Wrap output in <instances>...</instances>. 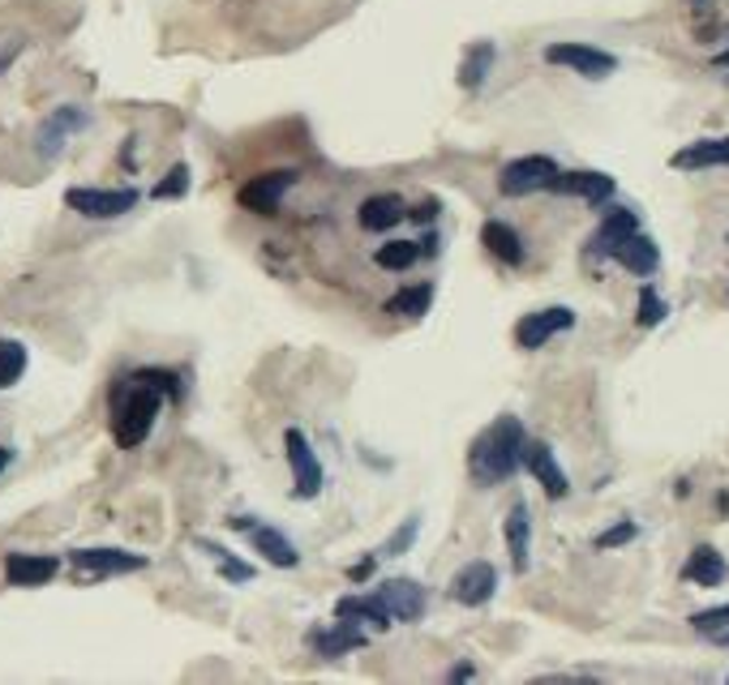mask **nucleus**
I'll return each instance as SVG.
<instances>
[{
  "mask_svg": "<svg viewBox=\"0 0 729 685\" xmlns=\"http://www.w3.org/2000/svg\"><path fill=\"white\" fill-rule=\"evenodd\" d=\"M181 385L172 382L168 369H138L134 378H120L113 385V438L120 450H138L150 438L155 415L164 399H176Z\"/></svg>",
  "mask_w": 729,
  "mask_h": 685,
  "instance_id": "obj_1",
  "label": "nucleus"
},
{
  "mask_svg": "<svg viewBox=\"0 0 729 685\" xmlns=\"http://www.w3.org/2000/svg\"><path fill=\"white\" fill-rule=\"evenodd\" d=\"M524 424H519V415H498L477 441H473V450H468V471H473V480H477L480 489H494V485H503L511 480L519 467H524Z\"/></svg>",
  "mask_w": 729,
  "mask_h": 685,
  "instance_id": "obj_2",
  "label": "nucleus"
},
{
  "mask_svg": "<svg viewBox=\"0 0 729 685\" xmlns=\"http://www.w3.org/2000/svg\"><path fill=\"white\" fill-rule=\"evenodd\" d=\"M283 446H288V467H292V497H297V501L318 497L322 493V485H327V471L318 463L313 441H309L301 429H288V433H283Z\"/></svg>",
  "mask_w": 729,
  "mask_h": 685,
  "instance_id": "obj_3",
  "label": "nucleus"
},
{
  "mask_svg": "<svg viewBox=\"0 0 729 685\" xmlns=\"http://www.w3.org/2000/svg\"><path fill=\"white\" fill-rule=\"evenodd\" d=\"M65 206L78 211L82 219H120L138 206V189H69L65 193Z\"/></svg>",
  "mask_w": 729,
  "mask_h": 685,
  "instance_id": "obj_4",
  "label": "nucleus"
},
{
  "mask_svg": "<svg viewBox=\"0 0 729 685\" xmlns=\"http://www.w3.org/2000/svg\"><path fill=\"white\" fill-rule=\"evenodd\" d=\"M558 176V164L550 155H524V159H511L498 172V189L506 197H528L536 189H550V180Z\"/></svg>",
  "mask_w": 729,
  "mask_h": 685,
  "instance_id": "obj_5",
  "label": "nucleus"
},
{
  "mask_svg": "<svg viewBox=\"0 0 729 685\" xmlns=\"http://www.w3.org/2000/svg\"><path fill=\"white\" fill-rule=\"evenodd\" d=\"M545 60L571 69V74H580V78H592V82L596 78H610L618 69V56L605 52V48H592V43H550Z\"/></svg>",
  "mask_w": 729,
  "mask_h": 685,
  "instance_id": "obj_6",
  "label": "nucleus"
},
{
  "mask_svg": "<svg viewBox=\"0 0 729 685\" xmlns=\"http://www.w3.org/2000/svg\"><path fill=\"white\" fill-rule=\"evenodd\" d=\"M292 185H297V172H262V176H253V180H245L236 189V202L250 215H275L283 193L292 189Z\"/></svg>",
  "mask_w": 729,
  "mask_h": 685,
  "instance_id": "obj_7",
  "label": "nucleus"
},
{
  "mask_svg": "<svg viewBox=\"0 0 729 685\" xmlns=\"http://www.w3.org/2000/svg\"><path fill=\"white\" fill-rule=\"evenodd\" d=\"M575 326V313L566 309V304H550V309H536L528 317H519L515 322V343L524 348V352H536V348H545L554 334Z\"/></svg>",
  "mask_w": 729,
  "mask_h": 685,
  "instance_id": "obj_8",
  "label": "nucleus"
},
{
  "mask_svg": "<svg viewBox=\"0 0 729 685\" xmlns=\"http://www.w3.org/2000/svg\"><path fill=\"white\" fill-rule=\"evenodd\" d=\"M86 125H90V116H86V108H78V104H65V108H57L43 125H39V134H35V150L43 155V159H57L60 150L69 146V137L82 134Z\"/></svg>",
  "mask_w": 729,
  "mask_h": 685,
  "instance_id": "obj_9",
  "label": "nucleus"
},
{
  "mask_svg": "<svg viewBox=\"0 0 729 685\" xmlns=\"http://www.w3.org/2000/svg\"><path fill=\"white\" fill-rule=\"evenodd\" d=\"M74 570L90 578H108V575H134L146 566V557L138 552H125V548H74L69 552Z\"/></svg>",
  "mask_w": 729,
  "mask_h": 685,
  "instance_id": "obj_10",
  "label": "nucleus"
},
{
  "mask_svg": "<svg viewBox=\"0 0 729 685\" xmlns=\"http://www.w3.org/2000/svg\"><path fill=\"white\" fill-rule=\"evenodd\" d=\"M498 591V570L494 561H468L459 575L450 578V596L464 604V608H480V604L494 600Z\"/></svg>",
  "mask_w": 729,
  "mask_h": 685,
  "instance_id": "obj_11",
  "label": "nucleus"
},
{
  "mask_svg": "<svg viewBox=\"0 0 729 685\" xmlns=\"http://www.w3.org/2000/svg\"><path fill=\"white\" fill-rule=\"evenodd\" d=\"M60 575V557L48 552H9L4 557V578L9 587H43Z\"/></svg>",
  "mask_w": 729,
  "mask_h": 685,
  "instance_id": "obj_12",
  "label": "nucleus"
},
{
  "mask_svg": "<svg viewBox=\"0 0 729 685\" xmlns=\"http://www.w3.org/2000/svg\"><path fill=\"white\" fill-rule=\"evenodd\" d=\"M524 467L536 476V485L545 489V497H566L571 493V480H566V471L558 467V459H554V450L545 446V441H524Z\"/></svg>",
  "mask_w": 729,
  "mask_h": 685,
  "instance_id": "obj_13",
  "label": "nucleus"
},
{
  "mask_svg": "<svg viewBox=\"0 0 729 685\" xmlns=\"http://www.w3.org/2000/svg\"><path fill=\"white\" fill-rule=\"evenodd\" d=\"M378 600L387 604V613H391V622H421L425 617V587L421 583H412V578H391V583H382L378 587Z\"/></svg>",
  "mask_w": 729,
  "mask_h": 685,
  "instance_id": "obj_14",
  "label": "nucleus"
},
{
  "mask_svg": "<svg viewBox=\"0 0 729 685\" xmlns=\"http://www.w3.org/2000/svg\"><path fill=\"white\" fill-rule=\"evenodd\" d=\"M550 189L566 193V197H584L592 206H605L614 197V176H605V172H558L550 180Z\"/></svg>",
  "mask_w": 729,
  "mask_h": 685,
  "instance_id": "obj_15",
  "label": "nucleus"
},
{
  "mask_svg": "<svg viewBox=\"0 0 729 685\" xmlns=\"http://www.w3.org/2000/svg\"><path fill=\"white\" fill-rule=\"evenodd\" d=\"M640 227V219H635V211H626V206H614L605 219H601V227L592 232L589 241V257H614V248L631 236Z\"/></svg>",
  "mask_w": 729,
  "mask_h": 685,
  "instance_id": "obj_16",
  "label": "nucleus"
},
{
  "mask_svg": "<svg viewBox=\"0 0 729 685\" xmlns=\"http://www.w3.org/2000/svg\"><path fill=\"white\" fill-rule=\"evenodd\" d=\"M357 219H361L365 232H391L395 223L408 219V202H404L399 193H373V197H365L361 202Z\"/></svg>",
  "mask_w": 729,
  "mask_h": 685,
  "instance_id": "obj_17",
  "label": "nucleus"
},
{
  "mask_svg": "<svg viewBox=\"0 0 729 685\" xmlns=\"http://www.w3.org/2000/svg\"><path fill=\"white\" fill-rule=\"evenodd\" d=\"M614 262H618V266H626L631 274L648 278V274H657V266H661V248H657L652 236H644V232L635 227V232H631V236L614 248Z\"/></svg>",
  "mask_w": 729,
  "mask_h": 685,
  "instance_id": "obj_18",
  "label": "nucleus"
},
{
  "mask_svg": "<svg viewBox=\"0 0 729 685\" xmlns=\"http://www.w3.org/2000/svg\"><path fill=\"white\" fill-rule=\"evenodd\" d=\"M678 172H700V167H729V137H700L682 146L670 159Z\"/></svg>",
  "mask_w": 729,
  "mask_h": 685,
  "instance_id": "obj_19",
  "label": "nucleus"
},
{
  "mask_svg": "<svg viewBox=\"0 0 729 685\" xmlns=\"http://www.w3.org/2000/svg\"><path fill=\"white\" fill-rule=\"evenodd\" d=\"M339 622H352V626H373V630H391V613L378 596H343L336 604Z\"/></svg>",
  "mask_w": 729,
  "mask_h": 685,
  "instance_id": "obj_20",
  "label": "nucleus"
},
{
  "mask_svg": "<svg viewBox=\"0 0 729 685\" xmlns=\"http://www.w3.org/2000/svg\"><path fill=\"white\" fill-rule=\"evenodd\" d=\"M503 531H506V548H511V566H515V575H524L528 570V545H533V519H528V506L524 501L511 506Z\"/></svg>",
  "mask_w": 729,
  "mask_h": 685,
  "instance_id": "obj_21",
  "label": "nucleus"
},
{
  "mask_svg": "<svg viewBox=\"0 0 729 685\" xmlns=\"http://www.w3.org/2000/svg\"><path fill=\"white\" fill-rule=\"evenodd\" d=\"M726 575H729L726 557H721L712 545H700L691 557H687V566H682V578L696 583V587H721Z\"/></svg>",
  "mask_w": 729,
  "mask_h": 685,
  "instance_id": "obj_22",
  "label": "nucleus"
},
{
  "mask_svg": "<svg viewBox=\"0 0 729 685\" xmlns=\"http://www.w3.org/2000/svg\"><path fill=\"white\" fill-rule=\"evenodd\" d=\"M480 245L489 248L498 262H506V266H519L524 262V236L503 219H489L480 227Z\"/></svg>",
  "mask_w": 729,
  "mask_h": 685,
  "instance_id": "obj_23",
  "label": "nucleus"
},
{
  "mask_svg": "<svg viewBox=\"0 0 729 685\" xmlns=\"http://www.w3.org/2000/svg\"><path fill=\"white\" fill-rule=\"evenodd\" d=\"M250 545L271 561V566H280V570H292V566H301V552H297V545L283 536V531H275V527H250Z\"/></svg>",
  "mask_w": 729,
  "mask_h": 685,
  "instance_id": "obj_24",
  "label": "nucleus"
},
{
  "mask_svg": "<svg viewBox=\"0 0 729 685\" xmlns=\"http://www.w3.org/2000/svg\"><path fill=\"white\" fill-rule=\"evenodd\" d=\"M313 647H318V656L322 659H336L343 652H361L365 647V634L352 626V622H339L336 617V630H318L313 634Z\"/></svg>",
  "mask_w": 729,
  "mask_h": 685,
  "instance_id": "obj_25",
  "label": "nucleus"
},
{
  "mask_svg": "<svg viewBox=\"0 0 729 685\" xmlns=\"http://www.w3.org/2000/svg\"><path fill=\"white\" fill-rule=\"evenodd\" d=\"M494 43H473L468 56H464V65H459V86L464 90H477L485 78H489V69H494Z\"/></svg>",
  "mask_w": 729,
  "mask_h": 685,
  "instance_id": "obj_26",
  "label": "nucleus"
},
{
  "mask_svg": "<svg viewBox=\"0 0 729 685\" xmlns=\"http://www.w3.org/2000/svg\"><path fill=\"white\" fill-rule=\"evenodd\" d=\"M429 304H434V287H429V283H417V287L395 292L391 301H387V313H395V317H425Z\"/></svg>",
  "mask_w": 729,
  "mask_h": 685,
  "instance_id": "obj_27",
  "label": "nucleus"
},
{
  "mask_svg": "<svg viewBox=\"0 0 729 685\" xmlns=\"http://www.w3.org/2000/svg\"><path fill=\"white\" fill-rule=\"evenodd\" d=\"M27 373V348L18 339H0V390L22 382Z\"/></svg>",
  "mask_w": 729,
  "mask_h": 685,
  "instance_id": "obj_28",
  "label": "nucleus"
},
{
  "mask_svg": "<svg viewBox=\"0 0 729 685\" xmlns=\"http://www.w3.org/2000/svg\"><path fill=\"white\" fill-rule=\"evenodd\" d=\"M417 257H421V248L412 245V241H387V245L373 253V262H378L382 271H408Z\"/></svg>",
  "mask_w": 729,
  "mask_h": 685,
  "instance_id": "obj_29",
  "label": "nucleus"
},
{
  "mask_svg": "<svg viewBox=\"0 0 729 685\" xmlns=\"http://www.w3.org/2000/svg\"><path fill=\"white\" fill-rule=\"evenodd\" d=\"M197 545L206 548L211 557H215V566H220V578H227V583H250L253 578V566L250 561H236V557H227L220 545H211V540H197Z\"/></svg>",
  "mask_w": 729,
  "mask_h": 685,
  "instance_id": "obj_30",
  "label": "nucleus"
},
{
  "mask_svg": "<svg viewBox=\"0 0 729 685\" xmlns=\"http://www.w3.org/2000/svg\"><path fill=\"white\" fill-rule=\"evenodd\" d=\"M189 193V164H172V172L150 189L155 202H176V197H185Z\"/></svg>",
  "mask_w": 729,
  "mask_h": 685,
  "instance_id": "obj_31",
  "label": "nucleus"
},
{
  "mask_svg": "<svg viewBox=\"0 0 729 685\" xmlns=\"http://www.w3.org/2000/svg\"><path fill=\"white\" fill-rule=\"evenodd\" d=\"M665 313H670V309H665V301L657 296V287L644 283V287H640V313H635V322H640L644 330H652V326L665 322Z\"/></svg>",
  "mask_w": 729,
  "mask_h": 685,
  "instance_id": "obj_32",
  "label": "nucleus"
},
{
  "mask_svg": "<svg viewBox=\"0 0 729 685\" xmlns=\"http://www.w3.org/2000/svg\"><path fill=\"white\" fill-rule=\"evenodd\" d=\"M417 536H421V519H408V522H399L391 531V540L382 545V557H404L408 548L417 545Z\"/></svg>",
  "mask_w": 729,
  "mask_h": 685,
  "instance_id": "obj_33",
  "label": "nucleus"
},
{
  "mask_svg": "<svg viewBox=\"0 0 729 685\" xmlns=\"http://www.w3.org/2000/svg\"><path fill=\"white\" fill-rule=\"evenodd\" d=\"M635 536H640V527H635V522H631V519H622V522H618V527H610V531H601V536H596V540H592V545L601 548V552H610V548L631 545V540H635Z\"/></svg>",
  "mask_w": 729,
  "mask_h": 685,
  "instance_id": "obj_34",
  "label": "nucleus"
},
{
  "mask_svg": "<svg viewBox=\"0 0 729 685\" xmlns=\"http://www.w3.org/2000/svg\"><path fill=\"white\" fill-rule=\"evenodd\" d=\"M691 626L700 634H717L729 626V604H717V608H700L696 617H691Z\"/></svg>",
  "mask_w": 729,
  "mask_h": 685,
  "instance_id": "obj_35",
  "label": "nucleus"
},
{
  "mask_svg": "<svg viewBox=\"0 0 729 685\" xmlns=\"http://www.w3.org/2000/svg\"><path fill=\"white\" fill-rule=\"evenodd\" d=\"M468 677H477L473 664H455V668H450V682H468Z\"/></svg>",
  "mask_w": 729,
  "mask_h": 685,
  "instance_id": "obj_36",
  "label": "nucleus"
},
{
  "mask_svg": "<svg viewBox=\"0 0 729 685\" xmlns=\"http://www.w3.org/2000/svg\"><path fill=\"white\" fill-rule=\"evenodd\" d=\"M227 527H232V531H250L253 519H250V515H236V519H227Z\"/></svg>",
  "mask_w": 729,
  "mask_h": 685,
  "instance_id": "obj_37",
  "label": "nucleus"
},
{
  "mask_svg": "<svg viewBox=\"0 0 729 685\" xmlns=\"http://www.w3.org/2000/svg\"><path fill=\"white\" fill-rule=\"evenodd\" d=\"M22 52V43H9V48H4V52H0V69H4V65H9V60H13V56Z\"/></svg>",
  "mask_w": 729,
  "mask_h": 685,
  "instance_id": "obj_38",
  "label": "nucleus"
},
{
  "mask_svg": "<svg viewBox=\"0 0 729 685\" xmlns=\"http://www.w3.org/2000/svg\"><path fill=\"white\" fill-rule=\"evenodd\" d=\"M369 570H373V557H365L361 566H352V578H365Z\"/></svg>",
  "mask_w": 729,
  "mask_h": 685,
  "instance_id": "obj_39",
  "label": "nucleus"
},
{
  "mask_svg": "<svg viewBox=\"0 0 729 685\" xmlns=\"http://www.w3.org/2000/svg\"><path fill=\"white\" fill-rule=\"evenodd\" d=\"M13 463V450L9 446H0V476H4V467Z\"/></svg>",
  "mask_w": 729,
  "mask_h": 685,
  "instance_id": "obj_40",
  "label": "nucleus"
},
{
  "mask_svg": "<svg viewBox=\"0 0 729 685\" xmlns=\"http://www.w3.org/2000/svg\"><path fill=\"white\" fill-rule=\"evenodd\" d=\"M712 638H717L721 647H729V626H726V630H717V634H712Z\"/></svg>",
  "mask_w": 729,
  "mask_h": 685,
  "instance_id": "obj_41",
  "label": "nucleus"
},
{
  "mask_svg": "<svg viewBox=\"0 0 729 685\" xmlns=\"http://www.w3.org/2000/svg\"><path fill=\"white\" fill-rule=\"evenodd\" d=\"M717 65H729V48L726 52H717Z\"/></svg>",
  "mask_w": 729,
  "mask_h": 685,
  "instance_id": "obj_42",
  "label": "nucleus"
}]
</instances>
